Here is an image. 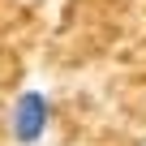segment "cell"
I'll use <instances>...</instances> for the list:
<instances>
[{"mask_svg":"<svg viewBox=\"0 0 146 146\" xmlns=\"http://www.w3.org/2000/svg\"><path fill=\"white\" fill-rule=\"evenodd\" d=\"M52 133V99L43 90H22L9 108V137L17 146H39Z\"/></svg>","mask_w":146,"mask_h":146,"instance_id":"obj_1","label":"cell"}]
</instances>
